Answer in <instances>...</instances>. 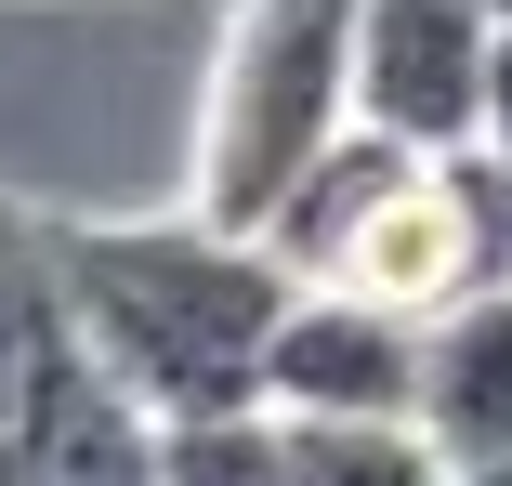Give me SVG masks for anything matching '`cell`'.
Segmentation results:
<instances>
[{"instance_id":"obj_11","label":"cell","mask_w":512,"mask_h":486,"mask_svg":"<svg viewBox=\"0 0 512 486\" xmlns=\"http://www.w3.org/2000/svg\"><path fill=\"white\" fill-rule=\"evenodd\" d=\"M499 27H512V0H499Z\"/></svg>"},{"instance_id":"obj_2","label":"cell","mask_w":512,"mask_h":486,"mask_svg":"<svg viewBox=\"0 0 512 486\" xmlns=\"http://www.w3.org/2000/svg\"><path fill=\"white\" fill-rule=\"evenodd\" d=\"M355 14L368 0H237L197 92V211L263 237L276 198L355 132Z\"/></svg>"},{"instance_id":"obj_4","label":"cell","mask_w":512,"mask_h":486,"mask_svg":"<svg viewBox=\"0 0 512 486\" xmlns=\"http://www.w3.org/2000/svg\"><path fill=\"white\" fill-rule=\"evenodd\" d=\"M421 329L368 289H302L276 355H263V408H421Z\"/></svg>"},{"instance_id":"obj_5","label":"cell","mask_w":512,"mask_h":486,"mask_svg":"<svg viewBox=\"0 0 512 486\" xmlns=\"http://www.w3.org/2000/svg\"><path fill=\"white\" fill-rule=\"evenodd\" d=\"M421 421L447 460H512V276L421 329Z\"/></svg>"},{"instance_id":"obj_1","label":"cell","mask_w":512,"mask_h":486,"mask_svg":"<svg viewBox=\"0 0 512 486\" xmlns=\"http://www.w3.org/2000/svg\"><path fill=\"white\" fill-rule=\"evenodd\" d=\"M53 276H66V316L79 342L106 355L158 421H224V408H263V355L302 303V276L184 211V224H40Z\"/></svg>"},{"instance_id":"obj_8","label":"cell","mask_w":512,"mask_h":486,"mask_svg":"<svg viewBox=\"0 0 512 486\" xmlns=\"http://www.w3.org/2000/svg\"><path fill=\"white\" fill-rule=\"evenodd\" d=\"M158 486H302V460H289L276 408H224V421H171Z\"/></svg>"},{"instance_id":"obj_6","label":"cell","mask_w":512,"mask_h":486,"mask_svg":"<svg viewBox=\"0 0 512 486\" xmlns=\"http://www.w3.org/2000/svg\"><path fill=\"white\" fill-rule=\"evenodd\" d=\"M79 355V316H66V276L40 250V224L0 211V486H27V421L53 395V368Z\"/></svg>"},{"instance_id":"obj_7","label":"cell","mask_w":512,"mask_h":486,"mask_svg":"<svg viewBox=\"0 0 512 486\" xmlns=\"http://www.w3.org/2000/svg\"><path fill=\"white\" fill-rule=\"evenodd\" d=\"M276 421H289L302 486H460L421 408H276Z\"/></svg>"},{"instance_id":"obj_3","label":"cell","mask_w":512,"mask_h":486,"mask_svg":"<svg viewBox=\"0 0 512 486\" xmlns=\"http://www.w3.org/2000/svg\"><path fill=\"white\" fill-rule=\"evenodd\" d=\"M486 66H499V0H368L355 14V119L447 158L486 132Z\"/></svg>"},{"instance_id":"obj_9","label":"cell","mask_w":512,"mask_h":486,"mask_svg":"<svg viewBox=\"0 0 512 486\" xmlns=\"http://www.w3.org/2000/svg\"><path fill=\"white\" fill-rule=\"evenodd\" d=\"M473 145L512 158V27H499V66H486V132H473Z\"/></svg>"},{"instance_id":"obj_10","label":"cell","mask_w":512,"mask_h":486,"mask_svg":"<svg viewBox=\"0 0 512 486\" xmlns=\"http://www.w3.org/2000/svg\"><path fill=\"white\" fill-rule=\"evenodd\" d=\"M460 486H512V460H460Z\"/></svg>"}]
</instances>
